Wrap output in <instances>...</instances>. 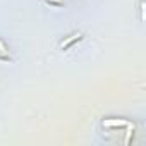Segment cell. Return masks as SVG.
Segmentation results:
<instances>
[{"mask_svg": "<svg viewBox=\"0 0 146 146\" xmlns=\"http://www.w3.org/2000/svg\"><path fill=\"white\" fill-rule=\"evenodd\" d=\"M81 38H83V35H81V33L72 35L70 38H67L65 41H62V43H60V48H62V50H65V48H69V46H70L72 43H74V41H78V40H81Z\"/></svg>", "mask_w": 146, "mask_h": 146, "instance_id": "1", "label": "cell"}, {"mask_svg": "<svg viewBox=\"0 0 146 146\" xmlns=\"http://www.w3.org/2000/svg\"><path fill=\"white\" fill-rule=\"evenodd\" d=\"M0 58H2V60H9V58H11L9 50H7V46L4 45V41H2V40H0Z\"/></svg>", "mask_w": 146, "mask_h": 146, "instance_id": "2", "label": "cell"}, {"mask_svg": "<svg viewBox=\"0 0 146 146\" xmlns=\"http://www.w3.org/2000/svg\"><path fill=\"white\" fill-rule=\"evenodd\" d=\"M103 124L105 125H125L127 122H124V120H105Z\"/></svg>", "mask_w": 146, "mask_h": 146, "instance_id": "3", "label": "cell"}]
</instances>
